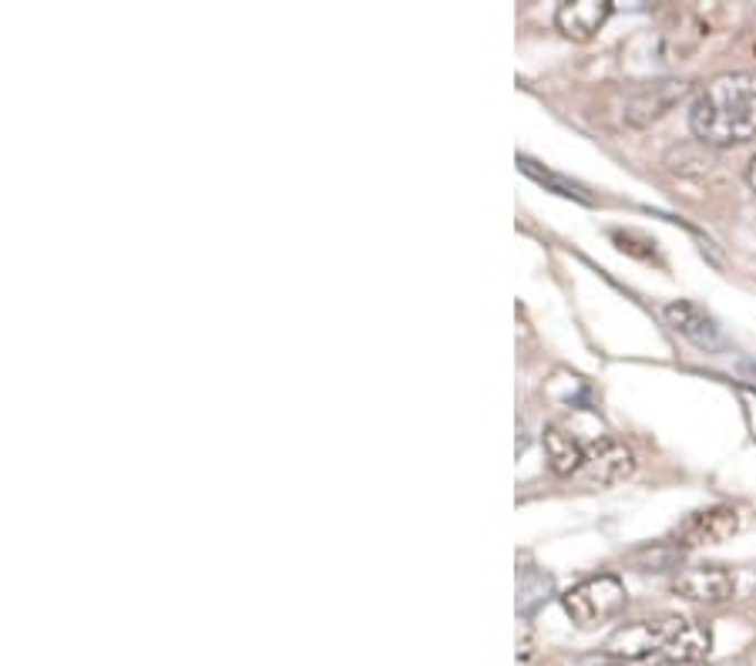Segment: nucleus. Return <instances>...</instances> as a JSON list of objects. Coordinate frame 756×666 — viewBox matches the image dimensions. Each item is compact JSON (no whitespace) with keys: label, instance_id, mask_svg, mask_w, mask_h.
<instances>
[{"label":"nucleus","instance_id":"nucleus-2","mask_svg":"<svg viewBox=\"0 0 756 666\" xmlns=\"http://www.w3.org/2000/svg\"><path fill=\"white\" fill-rule=\"evenodd\" d=\"M628 603V593H625V583L612 573H602V576H592V579H582L578 586H572L565 596H562V606L568 613V619L578 626V629H595L608 619H615Z\"/></svg>","mask_w":756,"mask_h":666},{"label":"nucleus","instance_id":"nucleus-6","mask_svg":"<svg viewBox=\"0 0 756 666\" xmlns=\"http://www.w3.org/2000/svg\"><path fill=\"white\" fill-rule=\"evenodd\" d=\"M636 472V455L628 444L615 441V437H598L595 444L585 448V465H582V478L588 485H618L628 475Z\"/></svg>","mask_w":756,"mask_h":666},{"label":"nucleus","instance_id":"nucleus-3","mask_svg":"<svg viewBox=\"0 0 756 666\" xmlns=\"http://www.w3.org/2000/svg\"><path fill=\"white\" fill-rule=\"evenodd\" d=\"M686 91H689V84L676 81V78L636 84L622 101V122L633 129H646V125L659 122L666 111H673L686 98Z\"/></svg>","mask_w":756,"mask_h":666},{"label":"nucleus","instance_id":"nucleus-8","mask_svg":"<svg viewBox=\"0 0 756 666\" xmlns=\"http://www.w3.org/2000/svg\"><path fill=\"white\" fill-rule=\"evenodd\" d=\"M663 316H666V323L679 333V337L693 341L696 347L716 351V347L723 344L716 320H713V316H709L699 303H689V300H673V303H666Z\"/></svg>","mask_w":756,"mask_h":666},{"label":"nucleus","instance_id":"nucleus-14","mask_svg":"<svg viewBox=\"0 0 756 666\" xmlns=\"http://www.w3.org/2000/svg\"><path fill=\"white\" fill-rule=\"evenodd\" d=\"M746 182H749V189L756 192V155H753L749 165H746Z\"/></svg>","mask_w":756,"mask_h":666},{"label":"nucleus","instance_id":"nucleus-9","mask_svg":"<svg viewBox=\"0 0 756 666\" xmlns=\"http://www.w3.org/2000/svg\"><path fill=\"white\" fill-rule=\"evenodd\" d=\"M612 14V0H565L555 11V28L568 41H592Z\"/></svg>","mask_w":756,"mask_h":666},{"label":"nucleus","instance_id":"nucleus-1","mask_svg":"<svg viewBox=\"0 0 756 666\" xmlns=\"http://www.w3.org/2000/svg\"><path fill=\"white\" fill-rule=\"evenodd\" d=\"M689 129L703 145L729 149L756 139V71H726L706 81L693 101Z\"/></svg>","mask_w":756,"mask_h":666},{"label":"nucleus","instance_id":"nucleus-13","mask_svg":"<svg viewBox=\"0 0 756 666\" xmlns=\"http://www.w3.org/2000/svg\"><path fill=\"white\" fill-rule=\"evenodd\" d=\"M518 165L532 175V179H538L542 185H552L558 195H572V199H582V202H588V195L575 185V182H565V179H558V175H552V172H542L532 159H518Z\"/></svg>","mask_w":756,"mask_h":666},{"label":"nucleus","instance_id":"nucleus-7","mask_svg":"<svg viewBox=\"0 0 756 666\" xmlns=\"http://www.w3.org/2000/svg\"><path fill=\"white\" fill-rule=\"evenodd\" d=\"M673 593L689 599V603H706V606H719L729 603L736 593V579L729 569L723 566H696L686 569L673 579Z\"/></svg>","mask_w":756,"mask_h":666},{"label":"nucleus","instance_id":"nucleus-11","mask_svg":"<svg viewBox=\"0 0 756 666\" xmlns=\"http://www.w3.org/2000/svg\"><path fill=\"white\" fill-rule=\"evenodd\" d=\"M545 455H548V468L562 478L568 475H578L582 465H585V448L588 444H582L572 431H565L562 424H548L545 427Z\"/></svg>","mask_w":756,"mask_h":666},{"label":"nucleus","instance_id":"nucleus-4","mask_svg":"<svg viewBox=\"0 0 756 666\" xmlns=\"http://www.w3.org/2000/svg\"><path fill=\"white\" fill-rule=\"evenodd\" d=\"M676 626V616L666 619H639L618 626L608 639H605V653L612 659H659L669 633Z\"/></svg>","mask_w":756,"mask_h":666},{"label":"nucleus","instance_id":"nucleus-5","mask_svg":"<svg viewBox=\"0 0 756 666\" xmlns=\"http://www.w3.org/2000/svg\"><path fill=\"white\" fill-rule=\"evenodd\" d=\"M739 532V512L733 505H709L693 515H686L673 528L676 548H699V545H719L729 542Z\"/></svg>","mask_w":756,"mask_h":666},{"label":"nucleus","instance_id":"nucleus-15","mask_svg":"<svg viewBox=\"0 0 756 666\" xmlns=\"http://www.w3.org/2000/svg\"><path fill=\"white\" fill-rule=\"evenodd\" d=\"M605 666H625V663H605Z\"/></svg>","mask_w":756,"mask_h":666},{"label":"nucleus","instance_id":"nucleus-12","mask_svg":"<svg viewBox=\"0 0 756 666\" xmlns=\"http://www.w3.org/2000/svg\"><path fill=\"white\" fill-rule=\"evenodd\" d=\"M679 559V548L676 545H649L643 552H636V566L643 573H663V569H673Z\"/></svg>","mask_w":756,"mask_h":666},{"label":"nucleus","instance_id":"nucleus-10","mask_svg":"<svg viewBox=\"0 0 756 666\" xmlns=\"http://www.w3.org/2000/svg\"><path fill=\"white\" fill-rule=\"evenodd\" d=\"M709 653H713V633L696 619L676 616V626L656 663H703Z\"/></svg>","mask_w":756,"mask_h":666}]
</instances>
